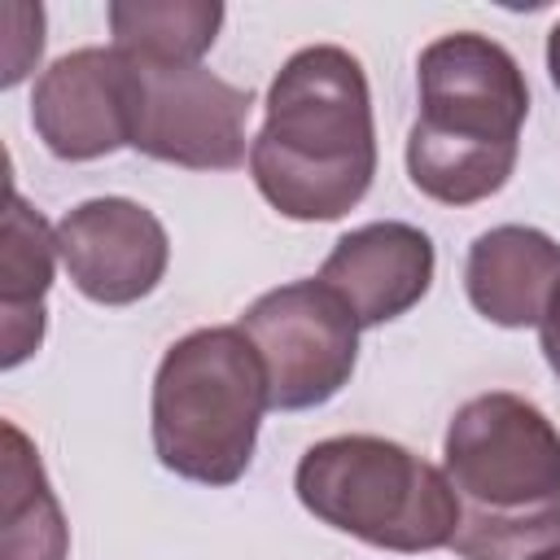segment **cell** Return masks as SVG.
Listing matches in <instances>:
<instances>
[{
    "label": "cell",
    "instance_id": "6da1fadb",
    "mask_svg": "<svg viewBox=\"0 0 560 560\" xmlns=\"http://www.w3.org/2000/svg\"><path fill=\"white\" fill-rule=\"evenodd\" d=\"M249 175L298 223H328L363 201L376 175V127L368 74L346 48L315 44L280 66L262 131L249 140Z\"/></svg>",
    "mask_w": 560,
    "mask_h": 560
},
{
    "label": "cell",
    "instance_id": "7a4b0ae2",
    "mask_svg": "<svg viewBox=\"0 0 560 560\" xmlns=\"http://www.w3.org/2000/svg\"><path fill=\"white\" fill-rule=\"evenodd\" d=\"M442 459L459 503L455 556L529 560L560 547V433L529 398H468L446 424Z\"/></svg>",
    "mask_w": 560,
    "mask_h": 560
},
{
    "label": "cell",
    "instance_id": "3957f363",
    "mask_svg": "<svg viewBox=\"0 0 560 560\" xmlns=\"http://www.w3.org/2000/svg\"><path fill=\"white\" fill-rule=\"evenodd\" d=\"M416 79L420 118L407 136L411 184L442 206L486 201L508 184L529 114L516 57L477 31H455L420 52Z\"/></svg>",
    "mask_w": 560,
    "mask_h": 560
},
{
    "label": "cell",
    "instance_id": "277c9868",
    "mask_svg": "<svg viewBox=\"0 0 560 560\" xmlns=\"http://www.w3.org/2000/svg\"><path fill=\"white\" fill-rule=\"evenodd\" d=\"M267 407V368L245 328H197L158 363L153 451L184 481L232 486L254 459Z\"/></svg>",
    "mask_w": 560,
    "mask_h": 560
},
{
    "label": "cell",
    "instance_id": "5b68a950",
    "mask_svg": "<svg viewBox=\"0 0 560 560\" xmlns=\"http://www.w3.org/2000/svg\"><path fill=\"white\" fill-rule=\"evenodd\" d=\"M293 490L315 521L385 551L416 556L451 547L459 525L446 472L372 433L315 442L298 459Z\"/></svg>",
    "mask_w": 560,
    "mask_h": 560
},
{
    "label": "cell",
    "instance_id": "8992f818",
    "mask_svg": "<svg viewBox=\"0 0 560 560\" xmlns=\"http://www.w3.org/2000/svg\"><path fill=\"white\" fill-rule=\"evenodd\" d=\"M267 368L276 411H306L341 394L359 359V319L324 280H293L262 293L241 315Z\"/></svg>",
    "mask_w": 560,
    "mask_h": 560
},
{
    "label": "cell",
    "instance_id": "52a82bcc",
    "mask_svg": "<svg viewBox=\"0 0 560 560\" xmlns=\"http://www.w3.org/2000/svg\"><path fill=\"white\" fill-rule=\"evenodd\" d=\"M140 105L131 149L188 171H232L245 162L249 88H236L206 66H136Z\"/></svg>",
    "mask_w": 560,
    "mask_h": 560
},
{
    "label": "cell",
    "instance_id": "ba28073f",
    "mask_svg": "<svg viewBox=\"0 0 560 560\" xmlns=\"http://www.w3.org/2000/svg\"><path fill=\"white\" fill-rule=\"evenodd\" d=\"M140 70L118 48H74L57 57L31 92V122L61 162L105 158L136 136Z\"/></svg>",
    "mask_w": 560,
    "mask_h": 560
},
{
    "label": "cell",
    "instance_id": "9c48e42d",
    "mask_svg": "<svg viewBox=\"0 0 560 560\" xmlns=\"http://www.w3.org/2000/svg\"><path fill=\"white\" fill-rule=\"evenodd\" d=\"M57 254L74 289L101 306H127L166 276V228L127 197H92L57 223Z\"/></svg>",
    "mask_w": 560,
    "mask_h": 560
},
{
    "label": "cell",
    "instance_id": "30bf717a",
    "mask_svg": "<svg viewBox=\"0 0 560 560\" xmlns=\"http://www.w3.org/2000/svg\"><path fill=\"white\" fill-rule=\"evenodd\" d=\"M354 311L359 328L407 315L433 284V241L398 219L346 232L324 258L319 276Z\"/></svg>",
    "mask_w": 560,
    "mask_h": 560
},
{
    "label": "cell",
    "instance_id": "8fae6325",
    "mask_svg": "<svg viewBox=\"0 0 560 560\" xmlns=\"http://www.w3.org/2000/svg\"><path fill=\"white\" fill-rule=\"evenodd\" d=\"M464 289L477 315L499 328L542 324L547 302L560 289V245L538 228H490L468 249Z\"/></svg>",
    "mask_w": 560,
    "mask_h": 560
},
{
    "label": "cell",
    "instance_id": "7c38bea8",
    "mask_svg": "<svg viewBox=\"0 0 560 560\" xmlns=\"http://www.w3.org/2000/svg\"><path fill=\"white\" fill-rule=\"evenodd\" d=\"M0 368H18L44 341V293L52 284L57 228L31 210L9 184L4 232H0Z\"/></svg>",
    "mask_w": 560,
    "mask_h": 560
},
{
    "label": "cell",
    "instance_id": "4fadbf2b",
    "mask_svg": "<svg viewBox=\"0 0 560 560\" xmlns=\"http://www.w3.org/2000/svg\"><path fill=\"white\" fill-rule=\"evenodd\" d=\"M4 490H0V560H66L70 525L44 477L31 438L4 420Z\"/></svg>",
    "mask_w": 560,
    "mask_h": 560
},
{
    "label": "cell",
    "instance_id": "5bb4252c",
    "mask_svg": "<svg viewBox=\"0 0 560 560\" xmlns=\"http://www.w3.org/2000/svg\"><path fill=\"white\" fill-rule=\"evenodd\" d=\"M223 26L214 0H118L109 4L114 48L136 66H197Z\"/></svg>",
    "mask_w": 560,
    "mask_h": 560
},
{
    "label": "cell",
    "instance_id": "9a60e30c",
    "mask_svg": "<svg viewBox=\"0 0 560 560\" xmlns=\"http://www.w3.org/2000/svg\"><path fill=\"white\" fill-rule=\"evenodd\" d=\"M4 22H9V39H4V74H0V83L13 88V83L26 79V70L44 52V9L39 4H4Z\"/></svg>",
    "mask_w": 560,
    "mask_h": 560
},
{
    "label": "cell",
    "instance_id": "2e32d148",
    "mask_svg": "<svg viewBox=\"0 0 560 560\" xmlns=\"http://www.w3.org/2000/svg\"><path fill=\"white\" fill-rule=\"evenodd\" d=\"M538 332H542V354H547L551 372L560 376V289L551 293V302H547V315H542Z\"/></svg>",
    "mask_w": 560,
    "mask_h": 560
},
{
    "label": "cell",
    "instance_id": "e0dca14e",
    "mask_svg": "<svg viewBox=\"0 0 560 560\" xmlns=\"http://www.w3.org/2000/svg\"><path fill=\"white\" fill-rule=\"evenodd\" d=\"M547 70H551V83H556V92H560V22H556L551 35H547Z\"/></svg>",
    "mask_w": 560,
    "mask_h": 560
},
{
    "label": "cell",
    "instance_id": "ac0fdd59",
    "mask_svg": "<svg viewBox=\"0 0 560 560\" xmlns=\"http://www.w3.org/2000/svg\"><path fill=\"white\" fill-rule=\"evenodd\" d=\"M529 560H560V547H547V551H538V556H529Z\"/></svg>",
    "mask_w": 560,
    "mask_h": 560
}]
</instances>
